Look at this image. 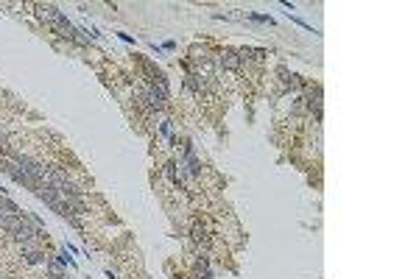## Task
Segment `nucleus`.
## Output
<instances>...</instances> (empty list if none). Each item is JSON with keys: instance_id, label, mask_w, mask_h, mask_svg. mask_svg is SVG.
Instances as JSON below:
<instances>
[{"instance_id": "7", "label": "nucleus", "mask_w": 419, "mask_h": 279, "mask_svg": "<svg viewBox=\"0 0 419 279\" xmlns=\"http://www.w3.org/2000/svg\"><path fill=\"white\" fill-rule=\"evenodd\" d=\"M25 263H31V265H36V263H45V257H42V251H25Z\"/></svg>"}, {"instance_id": "3", "label": "nucleus", "mask_w": 419, "mask_h": 279, "mask_svg": "<svg viewBox=\"0 0 419 279\" xmlns=\"http://www.w3.org/2000/svg\"><path fill=\"white\" fill-rule=\"evenodd\" d=\"M221 67L224 70H238L241 67V56H238V50H224V53H221Z\"/></svg>"}, {"instance_id": "5", "label": "nucleus", "mask_w": 419, "mask_h": 279, "mask_svg": "<svg viewBox=\"0 0 419 279\" xmlns=\"http://www.w3.org/2000/svg\"><path fill=\"white\" fill-rule=\"evenodd\" d=\"M53 31H56L59 36H64V39H73V36H76V28H73V25H70V22H67V20L56 22V25H53Z\"/></svg>"}, {"instance_id": "4", "label": "nucleus", "mask_w": 419, "mask_h": 279, "mask_svg": "<svg viewBox=\"0 0 419 279\" xmlns=\"http://www.w3.org/2000/svg\"><path fill=\"white\" fill-rule=\"evenodd\" d=\"M45 265H48V274L53 279H64V265L59 263V257H50V260H45Z\"/></svg>"}, {"instance_id": "2", "label": "nucleus", "mask_w": 419, "mask_h": 279, "mask_svg": "<svg viewBox=\"0 0 419 279\" xmlns=\"http://www.w3.org/2000/svg\"><path fill=\"white\" fill-rule=\"evenodd\" d=\"M17 215H22L20 207H17L14 201H8L6 195H0V221H6V218H17Z\"/></svg>"}, {"instance_id": "9", "label": "nucleus", "mask_w": 419, "mask_h": 279, "mask_svg": "<svg viewBox=\"0 0 419 279\" xmlns=\"http://www.w3.org/2000/svg\"><path fill=\"white\" fill-rule=\"evenodd\" d=\"M193 237H196L199 243H207V235H204V229H199V226H193Z\"/></svg>"}, {"instance_id": "10", "label": "nucleus", "mask_w": 419, "mask_h": 279, "mask_svg": "<svg viewBox=\"0 0 419 279\" xmlns=\"http://www.w3.org/2000/svg\"><path fill=\"white\" fill-rule=\"evenodd\" d=\"M0 145H3V132H0Z\"/></svg>"}, {"instance_id": "6", "label": "nucleus", "mask_w": 419, "mask_h": 279, "mask_svg": "<svg viewBox=\"0 0 419 279\" xmlns=\"http://www.w3.org/2000/svg\"><path fill=\"white\" fill-rule=\"evenodd\" d=\"M185 87H187L190 92H201V90L207 87V81H201L199 76H193V73H190V76H185Z\"/></svg>"}, {"instance_id": "8", "label": "nucleus", "mask_w": 419, "mask_h": 279, "mask_svg": "<svg viewBox=\"0 0 419 279\" xmlns=\"http://www.w3.org/2000/svg\"><path fill=\"white\" fill-rule=\"evenodd\" d=\"M165 173H168V179H171V181H179V173H176V162H168V165H165Z\"/></svg>"}, {"instance_id": "1", "label": "nucleus", "mask_w": 419, "mask_h": 279, "mask_svg": "<svg viewBox=\"0 0 419 279\" xmlns=\"http://www.w3.org/2000/svg\"><path fill=\"white\" fill-rule=\"evenodd\" d=\"M36 14H39V20H45L50 28L56 25V22L64 20V14L59 11L56 6H50V3H39V6H36Z\"/></svg>"}]
</instances>
